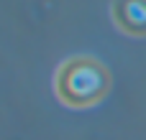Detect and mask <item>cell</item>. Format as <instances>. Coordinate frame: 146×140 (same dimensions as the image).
I'll return each mask as SVG.
<instances>
[{
  "label": "cell",
  "instance_id": "6da1fadb",
  "mask_svg": "<svg viewBox=\"0 0 146 140\" xmlns=\"http://www.w3.org/2000/svg\"><path fill=\"white\" fill-rule=\"evenodd\" d=\"M110 89V71L92 56L67 59L54 74V92L62 105L74 110L95 107Z\"/></svg>",
  "mask_w": 146,
  "mask_h": 140
},
{
  "label": "cell",
  "instance_id": "7a4b0ae2",
  "mask_svg": "<svg viewBox=\"0 0 146 140\" xmlns=\"http://www.w3.org/2000/svg\"><path fill=\"white\" fill-rule=\"evenodd\" d=\"M113 20L126 36H146V0H115Z\"/></svg>",
  "mask_w": 146,
  "mask_h": 140
}]
</instances>
